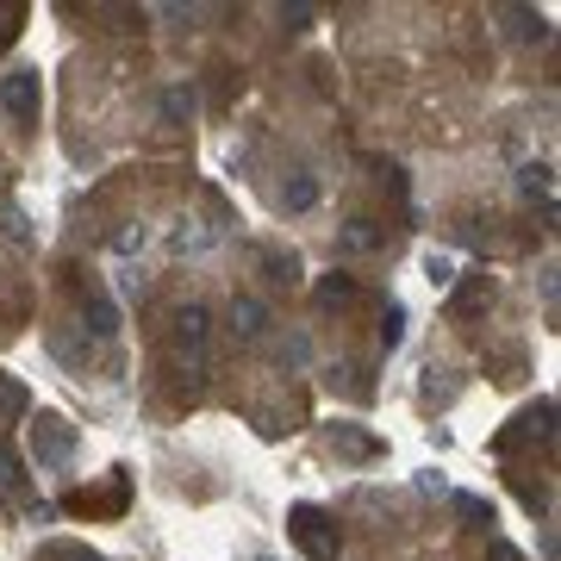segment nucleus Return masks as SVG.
<instances>
[{
	"label": "nucleus",
	"mask_w": 561,
	"mask_h": 561,
	"mask_svg": "<svg viewBox=\"0 0 561 561\" xmlns=\"http://www.w3.org/2000/svg\"><path fill=\"white\" fill-rule=\"evenodd\" d=\"M287 537L300 542L312 561H337V549H343V530L324 505H294V512H287Z\"/></svg>",
	"instance_id": "obj_1"
},
{
	"label": "nucleus",
	"mask_w": 561,
	"mask_h": 561,
	"mask_svg": "<svg viewBox=\"0 0 561 561\" xmlns=\"http://www.w3.org/2000/svg\"><path fill=\"white\" fill-rule=\"evenodd\" d=\"M206 337H213V312H206V306H181L175 324H169V350H175V368L201 375V368H206Z\"/></svg>",
	"instance_id": "obj_2"
},
{
	"label": "nucleus",
	"mask_w": 561,
	"mask_h": 561,
	"mask_svg": "<svg viewBox=\"0 0 561 561\" xmlns=\"http://www.w3.org/2000/svg\"><path fill=\"white\" fill-rule=\"evenodd\" d=\"M0 106H7V119L13 125H38V113H44L38 69H13V76H0Z\"/></svg>",
	"instance_id": "obj_3"
},
{
	"label": "nucleus",
	"mask_w": 561,
	"mask_h": 561,
	"mask_svg": "<svg viewBox=\"0 0 561 561\" xmlns=\"http://www.w3.org/2000/svg\"><path fill=\"white\" fill-rule=\"evenodd\" d=\"M32 456H38V468H62V461L76 456V431H69L57 412H44V419L32 424Z\"/></svg>",
	"instance_id": "obj_4"
},
{
	"label": "nucleus",
	"mask_w": 561,
	"mask_h": 561,
	"mask_svg": "<svg viewBox=\"0 0 561 561\" xmlns=\"http://www.w3.org/2000/svg\"><path fill=\"white\" fill-rule=\"evenodd\" d=\"M262 331H268V306L250 300V294H238V300H231V337H238V343H256Z\"/></svg>",
	"instance_id": "obj_5"
},
{
	"label": "nucleus",
	"mask_w": 561,
	"mask_h": 561,
	"mask_svg": "<svg viewBox=\"0 0 561 561\" xmlns=\"http://www.w3.org/2000/svg\"><path fill=\"white\" fill-rule=\"evenodd\" d=\"M486 306H493V275H468L456 287V300H449V319H474Z\"/></svg>",
	"instance_id": "obj_6"
},
{
	"label": "nucleus",
	"mask_w": 561,
	"mask_h": 561,
	"mask_svg": "<svg viewBox=\"0 0 561 561\" xmlns=\"http://www.w3.org/2000/svg\"><path fill=\"white\" fill-rule=\"evenodd\" d=\"M500 20H505V32H512L518 44H542V38H549V20H542V13H530V7H505Z\"/></svg>",
	"instance_id": "obj_7"
},
{
	"label": "nucleus",
	"mask_w": 561,
	"mask_h": 561,
	"mask_svg": "<svg viewBox=\"0 0 561 561\" xmlns=\"http://www.w3.org/2000/svg\"><path fill=\"white\" fill-rule=\"evenodd\" d=\"M81 319H88V331H94V337H113V331H119V312H113V300H106V294H81Z\"/></svg>",
	"instance_id": "obj_8"
},
{
	"label": "nucleus",
	"mask_w": 561,
	"mask_h": 561,
	"mask_svg": "<svg viewBox=\"0 0 561 561\" xmlns=\"http://www.w3.org/2000/svg\"><path fill=\"white\" fill-rule=\"evenodd\" d=\"M356 300V275H343V268H331V275L319 280V306L331 312V306H350Z\"/></svg>",
	"instance_id": "obj_9"
},
{
	"label": "nucleus",
	"mask_w": 561,
	"mask_h": 561,
	"mask_svg": "<svg viewBox=\"0 0 561 561\" xmlns=\"http://www.w3.org/2000/svg\"><path fill=\"white\" fill-rule=\"evenodd\" d=\"M280 206H287V213H312V206H319V181H312V175H294L287 187H280Z\"/></svg>",
	"instance_id": "obj_10"
},
{
	"label": "nucleus",
	"mask_w": 561,
	"mask_h": 561,
	"mask_svg": "<svg viewBox=\"0 0 561 561\" xmlns=\"http://www.w3.org/2000/svg\"><path fill=\"white\" fill-rule=\"evenodd\" d=\"M387 231H375V219H350L343 225V250H381Z\"/></svg>",
	"instance_id": "obj_11"
},
{
	"label": "nucleus",
	"mask_w": 561,
	"mask_h": 561,
	"mask_svg": "<svg viewBox=\"0 0 561 561\" xmlns=\"http://www.w3.org/2000/svg\"><path fill=\"white\" fill-rule=\"evenodd\" d=\"M25 405H32V393H25L13 375H0V419L13 424V419H25Z\"/></svg>",
	"instance_id": "obj_12"
},
{
	"label": "nucleus",
	"mask_w": 561,
	"mask_h": 561,
	"mask_svg": "<svg viewBox=\"0 0 561 561\" xmlns=\"http://www.w3.org/2000/svg\"><path fill=\"white\" fill-rule=\"evenodd\" d=\"M38 561H106V556H94L88 542H44Z\"/></svg>",
	"instance_id": "obj_13"
},
{
	"label": "nucleus",
	"mask_w": 561,
	"mask_h": 561,
	"mask_svg": "<svg viewBox=\"0 0 561 561\" xmlns=\"http://www.w3.org/2000/svg\"><path fill=\"white\" fill-rule=\"evenodd\" d=\"M424 275H431V287H456V256H443V250H431V256H424Z\"/></svg>",
	"instance_id": "obj_14"
},
{
	"label": "nucleus",
	"mask_w": 561,
	"mask_h": 561,
	"mask_svg": "<svg viewBox=\"0 0 561 561\" xmlns=\"http://www.w3.org/2000/svg\"><path fill=\"white\" fill-rule=\"evenodd\" d=\"M400 337H405V312H400L393 300H387V312H381V350H387V356L400 350Z\"/></svg>",
	"instance_id": "obj_15"
},
{
	"label": "nucleus",
	"mask_w": 561,
	"mask_h": 561,
	"mask_svg": "<svg viewBox=\"0 0 561 561\" xmlns=\"http://www.w3.org/2000/svg\"><path fill=\"white\" fill-rule=\"evenodd\" d=\"M518 187H524V194H542V201H549V187H556V181H549V162H524V169H518Z\"/></svg>",
	"instance_id": "obj_16"
},
{
	"label": "nucleus",
	"mask_w": 561,
	"mask_h": 561,
	"mask_svg": "<svg viewBox=\"0 0 561 561\" xmlns=\"http://www.w3.org/2000/svg\"><path fill=\"white\" fill-rule=\"evenodd\" d=\"M331 443H337L343 456H375V437H362V431H350V424H337V431H331Z\"/></svg>",
	"instance_id": "obj_17"
},
{
	"label": "nucleus",
	"mask_w": 561,
	"mask_h": 561,
	"mask_svg": "<svg viewBox=\"0 0 561 561\" xmlns=\"http://www.w3.org/2000/svg\"><path fill=\"white\" fill-rule=\"evenodd\" d=\"M162 119H194V88H169L162 94Z\"/></svg>",
	"instance_id": "obj_18"
},
{
	"label": "nucleus",
	"mask_w": 561,
	"mask_h": 561,
	"mask_svg": "<svg viewBox=\"0 0 561 561\" xmlns=\"http://www.w3.org/2000/svg\"><path fill=\"white\" fill-rule=\"evenodd\" d=\"M262 268H268V280H294V275H300V262L280 256V250H268V256H262Z\"/></svg>",
	"instance_id": "obj_19"
},
{
	"label": "nucleus",
	"mask_w": 561,
	"mask_h": 561,
	"mask_svg": "<svg viewBox=\"0 0 561 561\" xmlns=\"http://www.w3.org/2000/svg\"><path fill=\"white\" fill-rule=\"evenodd\" d=\"M456 512H461V518H474V524H493V505L474 500V493H456Z\"/></svg>",
	"instance_id": "obj_20"
},
{
	"label": "nucleus",
	"mask_w": 561,
	"mask_h": 561,
	"mask_svg": "<svg viewBox=\"0 0 561 561\" xmlns=\"http://www.w3.org/2000/svg\"><path fill=\"white\" fill-rule=\"evenodd\" d=\"M20 481H25V474H20V456L0 443V486H20Z\"/></svg>",
	"instance_id": "obj_21"
},
{
	"label": "nucleus",
	"mask_w": 561,
	"mask_h": 561,
	"mask_svg": "<svg viewBox=\"0 0 561 561\" xmlns=\"http://www.w3.org/2000/svg\"><path fill=\"white\" fill-rule=\"evenodd\" d=\"M131 250H144V225H131V231H119V256H131Z\"/></svg>",
	"instance_id": "obj_22"
},
{
	"label": "nucleus",
	"mask_w": 561,
	"mask_h": 561,
	"mask_svg": "<svg viewBox=\"0 0 561 561\" xmlns=\"http://www.w3.org/2000/svg\"><path fill=\"white\" fill-rule=\"evenodd\" d=\"M306 20H312V7H280V25H294V32H300Z\"/></svg>",
	"instance_id": "obj_23"
}]
</instances>
